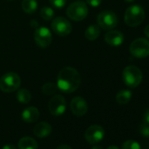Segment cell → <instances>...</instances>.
I'll list each match as a JSON object with an SVG mask.
<instances>
[{
	"instance_id": "1",
	"label": "cell",
	"mask_w": 149,
	"mask_h": 149,
	"mask_svg": "<svg viewBox=\"0 0 149 149\" xmlns=\"http://www.w3.org/2000/svg\"><path fill=\"white\" fill-rule=\"evenodd\" d=\"M57 87L64 93H73L81 84V76L74 68L65 67L61 69L57 76Z\"/></svg>"
},
{
	"instance_id": "2",
	"label": "cell",
	"mask_w": 149,
	"mask_h": 149,
	"mask_svg": "<svg viewBox=\"0 0 149 149\" xmlns=\"http://www.w3.org/2000/svg\"><path fill=\"white\" fill-rule=\"evenodd\" d=\"M122 78L125 84L129 88H136L142 82L143 74L141 70L133 65L126 66L122 72Z\"/></svg>"
},
{
	"instance_id": "3",
	"label": "cell",
	"mask_w": 149,
	"mask_h": 149,
	"mask_svg": "<svg viewBox=\"0 0 149 149\" xmlns=\"http://www.w3.org/2000/svg\"><path fill=\"white\" fill-rule=\"evenodd\" d=\"M146 17L144 9L138 5L129 6L125 13V22L128 26L136 27L142 24Z\"/></svg>"
},
{
	"instance_id": "4",
	"label": "cell",
	"mask_w": 149,
	"mask_h": 149,
	"mask_svg": "<svg viewBox=\"0 0 149 149\" xmlns=\"http://www.w3.org/2000/svg\"><path fill=\"white\" fill-rule=\"evenodd\" d=\"M21 84V79L17 73L8 72L0 78V90L6 93L17 91Z\"/></svg>"
},
{
	"instance_id": "5",
	"label": "cell",
	"mask_w": 149,
	"mask_h": 149,
	"mask_svg": "<svg viewBox=\"0 0 149 149\" xmlns=\"http://www.w3.org/2000/svg\"><path fill=\"white\" fill-rule=\"evenodd\" d=\"M89 10L87 4L82 0L72 3L67 9L68 17L74 21H82L88 15Z\"/></svg>"
},
{
	"instance_id": "6",
	"label": "cell",
	"mask_w": 149,
	"mask_h": 149,
	"mask_svg": "<svg viewBox=\"0 0 149 149\" xmlns=\"http://www.w3.org/2000/svg\"><path fill=\"white\" fill-rule=\"evenodd\" d=\"M129 50L133 57L146 58L149 55V40L145 38L136 39L131 43Z\"/></svg>"
},
{
	"instance_id": "7",
	"label": "cell",
	"mask_w": 149,
	"mask_h": 149,
	"mask_svg": "<svg viewBox=\"0 0 149 149\" xmlns=\"http://www.w3.org/2000/svg\"><path fill=\"white\" fill-rule=\"evenodd\" d=\"M97 24L99 27L104 30H111L115 28L118 25L117 15L111 11H104L97 15Z\"/></svg>"
},
{
	"instance_id": "8",
	"label": "cell",
	"mask_w": 149,
	"mask_h": 149,
	"mask_svg": "<svg viewBox=\"0 0 149 149\" xmlns=\"http://www.w3.org/2000/svg\"><path fill=\"white\" fill-rule=\"evenodd\" d=\"M51 28L54 33L61 37L68 36L72 31V26L70 22L64 17L55 18L51 24Z\"/></svg>"
},
{
	"instance_id": "9",
	"label": "cell",
	"mask_w": 149,
	"mask_h": 149,
	"mask_svg": "<svg viewBox=\"0 0 149 149\" xmlns=\"http://www.w3.org/2000/svg\"><path fill=\"white\" fill-rule=\"evenodd\" d=\"M104 129L98 125H91L84 133L85 139L91 145H96L103 140L104 137Z\"/></svg>"
},
{
	"instance_id": "10",
	"label": "cell",
	"mask_w": 149,
	"mask_h": 149,
	"mask_svg": "<svg viewBox=\"0 0 149 149\" xmlns=\"http://www.w3.org/2000/svg\"><path fill=\"white\" fill-rule=\"evenodd\" d=\"M67 104L65 98L61 95L54 96L48 102V110L54 116H61L66 111Z\"/></svg>"
},
{
	"instance_id": "11",
	"label": "cell",
	"mask_w": 149,
	"mask_h": 149,
	"mask_svg": "<svg viewBox=\"0 0 149 149\" xmlns=\"http://www.w3.org/2000/svg\"><path fill=\"white\" fill-rule=\"evenodd\" d=\"M34 40L40 47H47L52 42V33L47 27H38L34 31Z\"/></svg>"
},
{
	"instance_id": "12",
	"label": "cell",
	"mask_w": 149,
	"mask_h": 149,
	"mask_svg": "<svg viewBox=\"0 0 149 149\" xmlns=\"http://www.w3.org/2000/svg\"><path fill=\"white\" fill-rule=\"evenodd\" d=\"M70 110L74 115L82 117L88 111V104L82 97H76L70 102Z\"/></svg>"
},
{
	"instance_id": "13",
	"label": "cell",
	"mask_w": 149,
	"mask_h": 149,
	"mask_svg": "<svg viewBox=\"0 0 149 149\" xmlns=\"http://www.w3.org/2000/svg\"><path fill=\"white\" fill-rule=\"evenodd\" d=\"M124 34L117 30H110L105 35H104V40L105 42L112 47H118L120 46L124 41Z\"/></svg>"
},
{
	"instance_id": "14",
	"label": "cell",
	"mask_w": 149,
	"mask_h": 149,
	"mask_svg": "<svg viewBox=\"0 0 149 149\" xmlns=\"http://www.w3.org/2000/svg\"><path fill=\"white\" fill-rule=\"evenodd\" d=\"M52 132V126L47 122H40L33 128V134L40 138H45Z\"/></svg>"
},
{
	"instance_id": "15",
	"label": "cell",
	"mask_w": 149,
	"mask_h": 149,
	"mask_svg": "<svg viewBox=\"0 0 149 149\" xmlns=\"http://www.w3.org/2000/svg\"><path fill=\"white\" fill-rule=\"evenodd\" d=\"M22 119L26 123H33L38 120L40 117V111L36 107L30 106L25 109L21 114Z\"/></svg>"
},
{
	"instance_id": "16",
	"label": "cell",
	"mask_w": 149,
	"mask_h": 149,
	"mask_svg": "<svg viewBox=\"0 0 149 149\" xmlns=\"http://www.w3.org/2000/svg\"><path fill=\"white\" fill-rule=\"evenodd\" d=\"M19 149H38V143L31 137H24L18 143Z\"/></svg>"
},
{
	"instance_id": "17",
	"label": "cell",
	"mask_w": 149,
	"mask_h": 149,
	"mask_svg": "<svg viewBox=\"0 0 149 149\" xmlns=\"http://www.w3.org/2000/svg\"><path fill=\"white\" fill-rule=\"evenodd\" d=\"M21 6L26 13L33 14L38 8V4L36 0H23Z\"/></svg>"
},
{
	"instance_id": "18",
	"label": "cell",
	"mask_w": 149,
	"mask_h": 149,
	"mask_svg": "<svg viewBox=\"0 0 149 149\" xmlns=\"http://www.w3.org/2000/svg\"><path fill=\"white\" fill-rule=\"evenodd\" d=\"M132 92L128 90H122L116 95V101L119 104H126L132 98Z\"/></svg>"
},
{
	"instance_id": "19",
	"label": "cell",
	"mask_w": 149,
	"mask_h": 149,
	"mask_svg": "<svg viewBox=\"0 0 149 149\" xmlns=\"http://www.w3.org/2000/svg\"><path fill=\"white\" fill-rule=\"evenodd\" d=\"M99 35H100V28L98 26L96 25L90 26L86 29L84 33L85 38L89 40H95L99 37Z\"/></svg>"
},
{
	"instance_id": "20",
	"label": "cell",
	"mask_w": 149,
	"mask_h": 149,
	"mask_svg": "<svg viewBox=\"0 0 149 149\" xmlns=\"http://www.w3.org/2000/svg\"><path fill=\"white\" fill-rule=\"evenodd\" d=\"M17 99L21 104H28L32 99V95L26 89H21L17 92Z\"/></svg>"
},
{
	"instance_id": "21",
	"label": "cell",
	"mask_w": 149,
	"mask_h": 149,
	"mask_svg": "<svg viewBox=\"0 0 149 149\" xmlns=\"http://www.w3.org/2000/svg\"><path fill=\"white\" fill-rule=\"evenodd\" d=\"M41 91L45 95L50 96V95H54L57 92V91H59V89L57 87V84L53 83H47L42 86Z\"/></svg>"
},
{
	"instance_id": "22",
	"label": "cell",
	"mask_w": 149,
	"mask_h": 149,
	"mask_svg": "<svg viewBox=\"0 0 149 149\" xmlns=\"http://www.w3.org/2000/svg\"><path fill=\"white\" fill-rule=\"evenodd\" d=\"M40 17L41 19H43L44 20H50L53 19L54 15V12L52 8L48 7V6H45L43 8H41L40 10Z\"/></svg>"
},
{
	"instance_id": "23",
	"label": "cell",
	"mask_w": 149,
	"mask_h": 149,
	"mask_svg": "<svg viewBox=\"0 0 149 149\" xmlns=\"http://www.w3.org/2000/svg\"><path fill=\"white\" fill-rule=\"evenodd\" d=\"M122 149H141V146L139 142L133 139H129L123 143Z\"/></svg>"
},
{
	"instance_id": "24",
	"label": "cell",
	"mask_w": 149,
	"mask_h": 149,
	"mask_svg": "<svg viewBox=\"0 0 149 149\" xmlns=\"http://www.w3.org/2000/svg\"><path fill=\"white\" fill-rule=\"evenodd\" d=\"M51 6L56 9H61L66 5L67 0H49Z\"/></svg>"
},
{
	"instance_id": "25",
	"label": "cell",
	"mask_w": 149,
	"mask_h": 149,
	"mask_svg": "<svg viewBox=\"0 0 149 149\" xmlns=\"http://www.w3.org/2000/svg\"><path fill=\"white\" fill-rule=\"evenodd\" d=\"M139 132L143 137L149 138V125L143 123L139 127Z\"/></svg>"
},
{
	"instance_id": "26",
	"label": "cell",
	"mask_w": 149,
	"mask_h": 149,
	"mask_svg": "<svg viewBox=\"0 0 149 149\" xmlns=\"http://www.w3.org/2000/svg\"><path fill=\"white\" fill-rule=\"evenodd\" d=\"M86 2L91 7H97L101 5L102 0H86Z\"/></svg>"
},
{
	"instance_id": "27",
	"label": "cell",
	"mask_w": 149,
	"mask_h": 149,
	"mask_svg": "<svg viewBox=\"0 0 149 149\" xmlns=\"http://www.w3.org/2000/svg\"><path fill=\"white\" fill-rule=\"evenodd\" d=\"M143 123L149 125V109H147L143 114Z\"/></svg>"
},
{
	"instance_id": "28",
	"label": "cell",
	"mask_w": 149,
	"mask_h": 149,
	"mask_svg": "<svg viewBox=\"0 0 149 149\" xmlns=\"http://www.w3.org/2000/svg\"><path fill=\"white\" fill-rule=\"evenodd\" d=\"M56 149H72V148H71V146H69L67 144H61L59 146H57Z\"/></svg>"
},
{
	"instance_id": "29",
	"label": "cell",
	"mask_w": 149,
	"mask_h": 149,
	"mask_svg": "<svg viewBox=\"0 0 149 149\" xmlns=\"http://www.w3.org/2000/svg\"><path fill=\"white\" fill-rule=\"evenodd\" d=\"M2 149H17V148H16V146H15L14 145H13V144H6V145H5V146H3Z\"/></svg>"
},
{
	"instance_id": "30",
	"label": "cell",
	"mask_w": 149,
	"mask_h": 149,
	"mask_svg": "<svg viewBox=\"0 0 149 149\" xmlns=\"http://www.w3.org/2000/svg\"><path fill=\"white\" fill-rule=\"evenodd\" d=\"M144 33H145V35L149 39V25L148 26H146V27H145V30H144Z\"/></svg>"
},
{
	"instance_id": "31",
	"label": "cell",
	"mask_w": 149,
	"mask_h": 149,
	"mask_svg": "<svg viewBox=\"0 0 149 149\" xmlns=\"http://www.w3.org/2000/svg\"><path fill=\"white\" fill-rule=\"evenodd\" d=\"M91 149H103V147L102 146H97V145H95Z\"/></svg>"
},
{
	"instance_id": "32",
	"label": "cell",
	"mask_w": 149,
	"mask_h": 149,
	"mask_svg": "<svg viewBox=\"0 0 149 149\" xmlns=\"http://www.w3.org/2000/svg\"><path fill=\"white\" fill-rule=\"evenodd\" d=\"M107 149H119L118 146H109Z\"/></svg>"
},
{
	"instance_id": "33",
	"label": "cell",
	"mask_w": 149,
	"mask_h": 149,
	"mask_svg": "<svg viewBox=\"0 0 149 149\" xmlns=\"http://www.w3.org/2000/svg\"><path fill=\"white\" fill-rule=\"evenodd\" d=\"M124 1H125L126 3H132V2L135 1V0H124Z\"/></svg>"
},
{
	"instance_id": "34",
	"label": "cell",
	"mask_w": 149,
	"mask_h": 149,
	"mask_svg": "<svg viewBox=\"0 0 149 149\" xmlns=\"http://www.w3.org/2000/svg\"><path fill=\"white\" fill-rule=\"evenodd\" d=\"M11 1H12V0H11Z\"/></svg>"
}]
</instances>
